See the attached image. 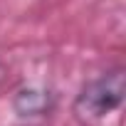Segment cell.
<instances>
[{"label":"cell","instance_id":"cell-1","mask_svg":"<svg viewBox=\"0 0 126 126\" xmlns=\"http://www.w3.org/2000/svg\"><path fill=\"white\" fill-rule=\"evenodd\" d=\"M124 94H126V77H124V69L116 67V69L92 79L77 94L72 111L84 126H92V124L101 121L104 116H109L111 111H116L124 101Z\"/></svg>","mask_w":126,"mask_h":126},{"label":"cell","instance_id":"cell-2","mask_svg":"<svg viewBox=\"0 0 126 126\" xmlns=\"http://www.w3.org/2000/svg\"><path fill=\"white\" fill-rule=\"evenodd\" d=\"M54 106V96L40 87H22L13 96V109L20 119H37L47 116Z\"/></svg>","mask_w":126,"mask_h":126}]
</instances>
